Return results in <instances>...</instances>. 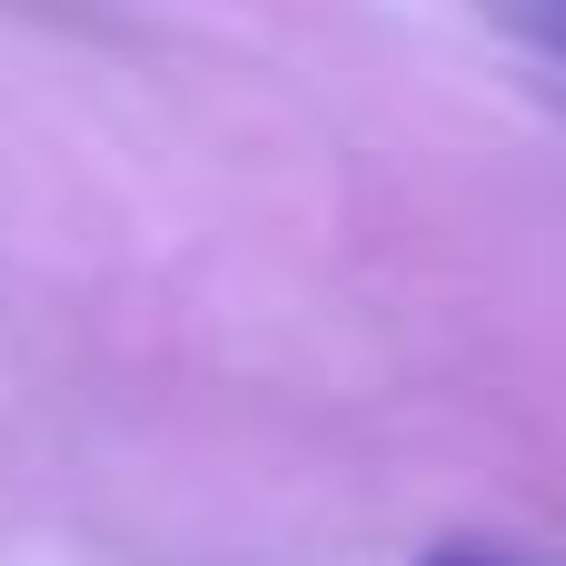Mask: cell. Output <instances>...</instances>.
<instances>
[{
  "instance_id": "6da1fadb",
  "label": "cell",
  "mask_w": 566,
  "mask_h": 566,
  "mask_svg": "<svg viewBox=\"0 0 566 566\" xmlns=\"http://www.w3.org/2000/svg\"><path fill=\"white\" fill-rule=\"evenodd\" d=\"M497 10H507L517 30H537V40H547V50L566 60V0H497Z\"/></svg>"
},
{
  "instance_id": "7a4b0ae2",
  "label": "cell",
  "mask_w": 566,
  "mask_h": 566,
  "mask_svg": "<svg viewBox=\"0 0 566 566\" xmlns=\"http://www.w3.org/2000/svg\"><path fill=\"white\" fill-rule=\"evenodd\" d=\"M428 566H497V557H428Z\"/></svg>"
}]
</instances>
